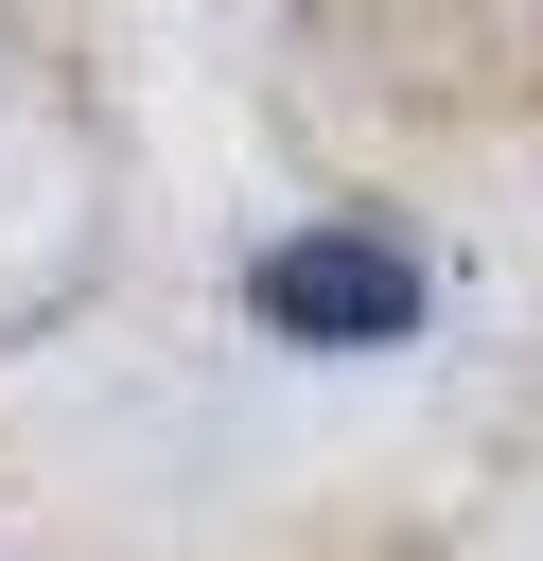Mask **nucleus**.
<instances>
[{
	"label": "nucleus",
	"instance_id": "obj_1",
	"mask_svg": "<svg viewBox=\"0 0 543 561\" xmlns=\"http://www.w3.org/2000/svg\"><path fill=\"white\" fill-rule=\"evenodd\" d=\"M245 298H263V333H298V351H385V333L420 316V263H403L385 228H298L280 263H245Z\"/></svg>",
	"mask_w": 543,
	"mask_h": 561
}]
</instances>
